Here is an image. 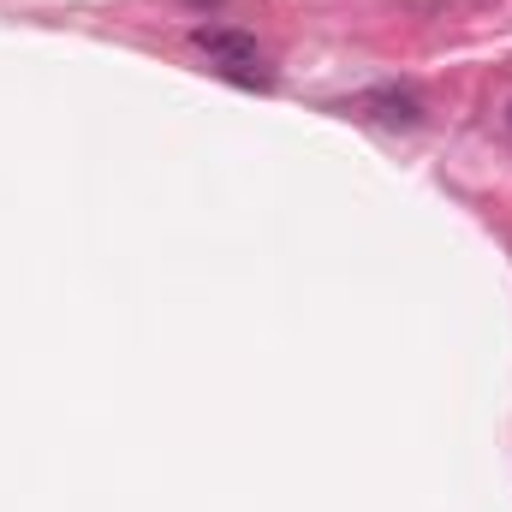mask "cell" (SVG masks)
Listing matches in <instances>:
<instances>
[{
	"label": "cell",
	"mask_w": 512,
	"mask_h": 512,
	"mask_svg": "<svg viewBox=\"0 0 512 512\" xmlns=\"http://www.w3.org/2000/svg\"><path fill=\"white\" fill-rule=\"evenodd\" d=\"M227 78H251L245 66H256V36H245V30H197L191 36Z\"/></svg>",
	"instance_id": "cell-1"
},
{
	"label": "cell",
	"mask_w": 512,
	"mask_h": 512,
	"mask_svg": "<svg viewBox=\"0 0 512 512\" xmlns=\"http://www.w3.org/2000/svg\"><path fill=\"white\" fill-rule=\"evenodd\" d=\"M364 108H370L382 126H417V120H423V102H417L411 90H393V84H387V90H370Z\"/></svg>",
	"instance_id": "cell-2"
},
{
	"label": "cell",
	"mask_w": 512,
	"mask_h": 512,
	"mask_svg": "<svg viewBox=\"0 0 512 512\" xmlns=\"http://www.w3.org/2000/svg\"><path fill=\"white\" fill-rule=\"evenodd\" d=\"M507 126H512V102H507Z\"/></svg>",
	"instance_id": "cell-3"
}]
</instances>
